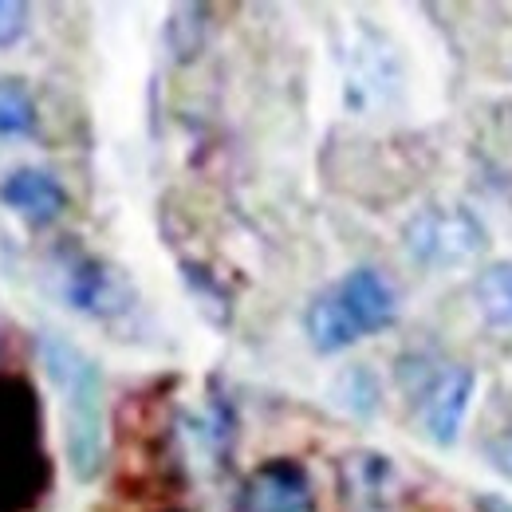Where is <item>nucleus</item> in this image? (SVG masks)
Segmentation results:
<instances>
[{"label":"nucleus","instance_id":"9d476101","mask_svg":"<svg viewBox=\"0 0 512 512\" xmlns=\"http://www.w3.org/2000/svg\"><path fill=\"white\" fill-rule=\"evenodd\" d=\"M481 316L497 327H512V260L489 264L473 284Z\"/></svg>","mask_w":512,"mask_h":512},{"label":"nucleus","instance_id":"6e6552de","mask_svg":"<svg viewBox=\"0 0 512 512\" xmlns=\"http://www.w3.org/2000/svg\"><path fill=\"white\" fill-rule=\"evenodd\" d=\"M343 489L355 505L363 509H386L398 493V473L390 465V457L383 453H371V449H359V453H347L343 457Z\"/></svg>","mask_w":512,"mask_h":512},{"label":"nucleus","instance_id":"f8f14e48","mask_svg":"<svg viewBox=\"0 0 512 512\" xmlns=\"http://www.w3.org/2000/svg\"><path fill=\"white\" fill-rule=\"evenodd\" d=\"M166 36H170V48H174L182 60H190L193 52H201V40H205V8H197V4L178 8Z\"/></svg>","mask_w":512,"mask_h":512},{"label":"nucleus","instance_id":"1a4fd4ad","mask_svg":"<svg viewBox=\"0 0 512 512\" xmlns=\"http://www.w3.org/2000/svg\"><path fill=\"white\" fill-rule=\"evenodd\" d=\"M304 331H308V343H312L320 355H339V351H347L351 343L363 339L355 320L347 316V308L339 304L335 288H331V292H320V296L308 304V312H304Z\"/></svg>","mask_w":512,"mask_h":512},{"label":"nucleus","instance_id":"39448f33","mask_svg":"<svg viewBox=\"0 0 512 512\" xmlns=\"http://www.w3.org/2000/svg\"><path fill=\"white\" fill-rule=\"evenodd\" d=\"M56 272H60V296L67 300V308L87 316H107L111 308H119V276L99 256L64 253Z\"/></svg>","mask_w":512,"mask_h":512},{"label":"nucleus","instance_id":"9b49d317","mask_svg":"<svg viewBox=\"0 0 512 512\" xmlns=\"http://www.w3.org/2000/svg\"><path fill=\"white\" fill-rule=\"evenodd\" d=\"M40 127V111L24 79H0V138H28Z\"/></svg>","mask_w":512,"mask_h":512},{"label":"nucleus","instance_id":"423d86ee","mask_svg":"<svg viewBox=\"0 0 512 512\" xmlns=\"http://www.w3.org/2000/svg\"><path fill=\"white\" fill-rule=\"evenodd\" d=\"M473 371L469 367H446L442 375H434L430 386L422 390V402H418V418H422V430L430 442L449 446L465 422V410H469V398H473Z\"/></svg>","mask_w":512,"mask_h":512},{"label":"nucleus","instance_id":"4468645a","mask_svg":"<svg viewBox=\"0 0 512 512\" xmlns=\"http://www.w3.org/2000/svg\"><path fill=\"white\" fill-rule=\"evenodd\" d=\"M489 457H493V465H497L505 477H512V430H505V434L489 446Z\"/></svg>","mask_w":512,"mask_h":512},{"label":"nucleus","instance_id":"7ed1b4c3","mask_svg":"<svg viewBox=\"0 0 512 512\" xmlns=\"http://www.w3.org/2000/svg\"><path fill=\"white\" fill-rule=\"evenodd\" d=\"M241 512H316L312 477L300 461H268L241 489Z\"/></svg>","mask_w":512,"mask_h":512},{"label":"nucleus","instance_id":"f257e3e1","mask_svg":"<svg viewBox=\"0 0 512 512\" xmlns=\"http://www.w3.org/2000/svg\"><path fill=\"white\" fill-rule=\"evenodd\" d=\"M40 363L60 394L64 461L75 481H95L107 461V383L99 363L64 335L40 339Z\"/></svg>","mask_w":512,"mask_h":512},{"label":"nucleus","instance_id":"20e7f679","mask_svg":"<svg viewBox=\"0 0 512 512\" xmlns=\"http://www.w3.org/2000/svg\"><path fill=\"white\" fill-rule=\"evenodd\" d=\"M0 205L32 229H48L67 213V190L56 174L40 166H16L0 178Z\"/></svg>","mask_w":512,"mask_h":512},{"label":"nucleus","instance_id":"0eeeda50","mask_svg":"<svg viewBox=\"0 0 512 512\" xmlns=\"http://www.w3.org/2000/svg\"><path fill=\"white\" fill-rule=\"evenodd\" d=\"M339 304L347 308V316L355 320L359 335H375V331H386L394 316H398V300L390 292L383 276L375 268H351L339 288H335Z\"/></svg>","mask_w":512,"mask_h":512},{"label":"nucleus","instance_id":"2eb2a0df","mask_svg":"<svg viewBox=\"0 0 512 512\" xmlns=\"http://www.w3.org/2000/svg\"><path fill=\"white\" fill-rule=\"evenodd\" d=\"M481 512H512L509 501H493V497H481Z\"/></svg>","mask_w":512,"mask_h":512},{"label":"nucleus","instance_id":"f03ea898","mask_svg":"<svg viewBox=\"0 0 512 512\" xmlns=\"http://www.w3.org/2000/svg\"><path fill=\"white\" fill-rule=\"evenodd\" d=\"M402 245L426 268H461L489 249V237L469 209L426 205L402 225Z\"/></svg>","mask_w":512,"mask_h":512},{"label":"nucleus","instance_id":"ddd939ff","mask_svg":"<svg viewBox=\"0 0 512 512\" xmlns=\"http://www.w3.org/2000/svg\"><path fill=\"white\" fill-rule=\"evenodd\" d=\"M28 32V4L20 0H0V48L20 44Z\"/></svg>","mask_w":512,"mask_h":512}]
</instances>
